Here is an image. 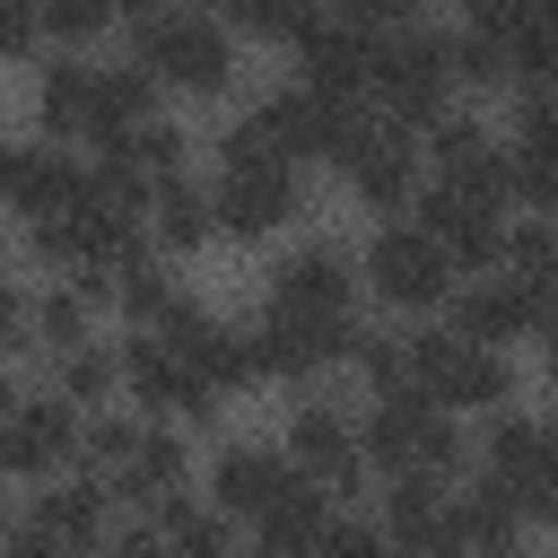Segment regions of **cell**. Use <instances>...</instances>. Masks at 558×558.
<instances>
[{
    "mask_svg": "<svg viewBox=\"0 0 558 558\" xmlns=\"http://www.w3.org/2000/svg\"><path fill=\"white\" fill-rule=\"evenodd\" d=\"M541 384H549V392H558V323H549V331H541Z\"/></svg>",
    "mask_w": 558,
    "mask_h": 558,
    "instance_id": "d590c367",
    "label": "cell"
},
{
    "mask_svg": "<svg viewBox=\"0 0 558 558\" xmlns=\"http://www.w3.org/2000/svg\"><path fill=\"white\" fill-rule=\"evenodd\" d=\"M349 26H366V35H410V26H436V0H331Z\"/></svg>",
    "mask_w": 558,
    "mask_h": 558,
    "instance_id": "f546056e",
    "label": "cell"
},
{
    "mask_svg": "<svg viewBox=\"0 0 558 558\" xmlns=\"http://www.w3.org/2000/svg\"><path fill=\"white\" fill-rule=\"evenodd\" d=\"M262 314H314V323H349V314H366L357 244H349V235H323V227L270 244V262H262Z\"/></svg>",
    "mask_w": 558,
    "mask_h": 558,
    "instance_id": "8992f818",
    "label": "cell"
},
{
    "mask_svg": "<svg viewBox=\"0 0 558 558\" xmlns=\"http://www.w3.org/2000/svg\"><path fill=\"white\" fill-rule=\"evenodd\" d=\"M174 9H218V0H174Z\"/></svg>",
    "mask_w": 558,
    "mask_h": 558,
    "instance_id": "ab89813d",
    "label": "cell"
},
{
    "mask_svg": "<svg viewBox=\"0 0 558 558\" xmlns=\"http://www.w3.org/2000/svg\"><path fill=\"white\" fill-rule=\"evenodd\" d=\"M235 558H279V549H270V541H253V532H244V541H235Z\"/></svg>",
    "mask_w": 558,
    "mask_h": 558,
    "instance_id": "8d00e7d4",
    "label": "cell"
},
{
    "mask_svg": "<svg viewBox=\"0 0 558 558\" xmlns=\"http://www.w3.org/2000/svg\"><path fill=\"white\" fill-rule=\"evenodd\" d=\"M209 192H218V235L227 244H288V235H305V218H314V192H305V166H227V174H209Z\"/></svg>",
    "mask_w": 558,
    "mask_h": 558,
    "instance_id": "30bf717a",
    "label": "cell"
},
{
    "mask_svg": "<svg viewBox=\"0 0 558 558\" xmlns=\"http://www.w3.org/2000/svg\"><path fill=\"white\" fill-rule=\"evenodd\" d=\"M44 17H52V52H87L122 35V0H44Z\"/></svg>",
    "mask_w": 558,
    "mask_h": 558,
    "instance_id": "83f0119b",
    "label": "cell"
},
{
    "mask_svg": "<svg viewBox=\"0 0 558 558\" xmlns=\"http://www.w3.org/2000/svg\"><path fill=\"white\" fill-rule=\"evenodd\" d=\"M375 523L392 532L401 558H480L471 514H462V480H384Z\"/></svg>",
    "mask_w": 558,
    "mask_h": 558,
    "instance_id": "7c38bea8",
    "label": "cell"
},
{
    "mask_svg": "<svg viewBox=\"0 0 558 558\" xmlns=\"http://www.w3.org/2000/svg\"><path fill=\"white\" fill-rule=\"evenodd\" d=\"M418 148H427V174H445V166H462V157H488V148H506V122H488V105H445L427 131H418Z\"/></svg>",
    "mask_w": 558,
    "mask_h": 558,
    "instance_id": "d4e9b609",
    "label": "cell"
},
{
    "mask_svg": "<svg viewBox=\"0 0 558 558\" xmlns=\"http://www.w3.org/2000/svg\"><path fill=\"white\" fill-rule=\"evenodd\" d=\"M279 445H288V462H296L305 480H323L340 506H357L366 488H384L375 462H366V410H349L331 384H323V392H288Z\"/></svg>",
    "mask_w": 558,
    "mask_h": 558,
    "instance_id": "52a82bcc",
    "label": "cell"
},
{
    "mask_svg": "<svg viewBox=\"0 0 558 558\" xmlns=\"http://www.w3.org/2000/svg\"><path fill=\"white\" fill-rule=\"evenodd\" d=\"M445 323L480 349H541V331L558 323V288L532 279V270H488V279H462Z\"/></svg>",
    "mask_w": 558,
    "mask_h": 558,
    "instance_id": "8fae6325",
    "label": "cell"
},
{
    "mask_svg": "<svg viewBox=\"0 0 558 558\" xmlns=\"http://www.w3.org/2000/svg\"><path fill=\"white\" fill-rule=\"evenodd\" d=\"M357 270H366V314H392V323H436L462 288V262L418 218H375L357 235Z\"/></svg>",
    "mask_w": 558,
    "mask_h": 558,
    "instance_id": "3957f363",
    "label": "cell"
},
{
    "mask_svg": "<svg viewBox=\"0 0 558 558\" xmlns=\"http://www.w3.org/2000/svg\"><path fill=\"white\" fill-rule=\"evenodd\" d=\"M314 558H401V549H392V532H384L375 514H357V506H349V514L323 532V549H314Z\"/></svg>",
    "mask_w": 558,
    "mask_h": 558,
    "instance_id": "4dcf8cb0",
    "label": "cell"
},
{
    "mask_svg": "<svg viewBox=\"0 0 558 558\" xmlns=\"http://www.w3.org/2000/svg\"><path fill=\"white\" fill-rule=\"evenodd\" d=\"M0 558H78V549H61L52 532H35L26 514H9V541H0Z\"/></svg>",
    "mask_w": 558,
    "mask_h": 558,
    "instance_id": "e575fe53",
    "label": "cell"
},
{
    "mask_svg": "<svg viewBox=\"0 0 558 558\" xmlns=\"http://www.w3.org/2000/svg\"><path fill=\"white\" fill-rule=\"evenodd\" d=\"M96 87H105L96 52H52L44 70H26V131L61 140V148H87L96 140Z\"/></svg>",
    "mask_w": 558,
    "mask_h": 558,
    "instance_id": "2e32d148",
    "label": "cell"
},
{
    "mask_svg": "<svg viewBox=\"0 0 558 558\" xmlns=\"http://www.w3.org/2000/svg\"><path fill=\"white\" fill-rule=\"evenodd\" d=\"M410 384H418L436 410L471 418V427L523 401V366H514V349H480V340H462L445 314H436V323H410Z\"/></svg>",
    "mask_w": 558,
    "mask_h": 558,
    "instance_id": "5b68a950",
    "label": "cell"
},
{
    "mask_svg": "<svg viewBox=\"0 0 558 558\" xmlns=\"http://www.w3.org/2000/svg\"><path fill=\"white\" fill-rule=\"evenodd\" d=\"M35 384H52L70 410H113L122 401V340H78V349H52L44 366H35Z\"/></svg>",
    "mask_w": 558,
    "mask_h": 558,
    "instance_id": "44dd1931",
    "label": "cell"
},
{
    "mask_svg": "<svg viewBox=\"0 0 558 558\" xmlns=\"http://www.w3.org/2000/svg\"><path fill=\"white\" fill-rule=\"evenodd\" d=\"M201 436L192 427H148V445L131 453V471H113V497H122V514H157L166 497H183V488H201Z\"/></svg>",
    "mask_w": 558,
    "mask_h": 558,
    "instance_id": "ac0fdd59",
    "label": "cell"
},
{
    "mask_svg": "<svg viewBox=\"0 0 558 558\" xmlns=\"http://www.w3.org/2000/svg\"><path fill=\"white\" fill-rule=\"evenodd\" d=\"M323 9H331V0H218V17H227L244 44H288V52L305 44V26H314Z\"/></svg>",
    "mask_w": 558,
    "mask_h": 558,
    "instance_id": "4316f807",
    "label": "cell"
},
{
    "mask_svg": "<svg viewBox=\"0 0 558 558\" xmlns=\"http://www.w3.org/2000/svg\"><path fill=\"white\" fill-rule=\"evenodd\" d=\"M541 17V0H453V26H471V35H523Z\"/></svg>",
    "mask_w": 558,
    "mask_h": 558,
    "instance_id": "1f68e13d",
    "label": "cell"
},
{
    "mask_svg": "<svg viewBox=\"0 0 558 558\" xmlns=\"http://www.w3.org/2000/svg\"><path fill=\"white\" fill-rule=\"evenodd\" d=\"M148 427H157V418H148V410H131V401H113V410H87V427H78V462L113 480V471H131V453L148 445Z\"/></svg>",
    "mask_w": 558,
    "mask_h": 558,
    "instance_id": "484cf974",
    "label": "cell"
},
{
    "mask_svg": "<svg viewBox=\"0 0 558 558\" xmlns=\"http://www.w3.org/2000/svg\"><path fill=\"white\" fill-rule=\"evenodd\" d=\"M183 296H192V288H183V262H174V253L131 244V253L113 262V305H122V331H166Z\"/></svg>",
    "mask_w": 558,
    "mask_h": 558,
    "instance_id": "d6986e66",
    "label": "cell"
},
{
    "mask_svg": "<svg viewBox=\"0 0 558 558\" xmlns=\"http://www.w3.org/2000/svg\"><path fill=\"white\" fill-rule=\"evenodd\" d=\"M288 480H296V462H288V445H279V436H218V445H209V462H201V488H209L244 532L288 497Z\"/></svg>",
    "mask_w": 558,
    "mask_h": 558,
    "instance_id": "9a60e30c",
    "label": "cell"
},
{
    "mask_svg": "<svg viewBox=\"0 0 558 558\" xmlns=\"http://www.w3.org/2000/svg\"><path fill=\"white\" fill-rule=\"evenodd\" d=\"M541 418H549V410H541ZM514 488H523V506H532V523H558V427H549V445H541V462H532V471H523Z\"/></svg>",
    "mask_w": 558,
    "mask_h": 558,
    "instance_id": "d6a6232c",
    "label": "cell"
},
{
    "mask_svg": "<svg viewBox=\"0 0 558 558\" xmlns=\"http://www.w3.org/2000/svg\"><path fill=\"white\" fill-rule=\"evenodd\" d=\"M105 558H183V549H174V541H166V532H157L148 514H131V523H122V532L105 541Z\"/></svg>",
    "mask_w": 558,
    "mask_h": 558,
    "instance_id": "836d02e7",
    "label": "cell"
},
{
    "mask_svg": "<svg viewBox=\"0 0 558 558\" xmlns=\"http://www.w3.org/2000/svg\"><path fill=\"white\" fill-rule=\"evenodd\" d=\"M288 61H296V78H305L323 105H340V113H366V105H375V61H384V35L349 26L340 9H323Z\"/></svg>",
    "mask_w": 558,
    "mask_h": 558,
    "instance_id": "4fadbf2b",
    "label": "cell"
},
{
    "mask_svg": "<svg viewBox=\"0 0 558 558\" xmlns=\"http://www.w3.org/2000/svg\"><path fill=\"white\" fill-rule=\"evenodd\" d=\"M244 105H253L262 140H270L288 166H323V157H331V140H340V122H349V113H340V105H323V96H314L296 70H288V78L244 87ZM366 113H375V105H366Z\"/></svg>",
    "mask_w": 558,
    "mask_h": 558,
    "instance_id": "e0dca14e",
    "label": "cell"
},
{
    "mask_svg": "<svg viewBox=\"0 0 558 558\" xmlns=\"http://www.w3.org/2000/svg\"><path fill=\"white\" fill-rule=\"evenodd\" d=\"M17 514H26L35 532H52L61 549H78V558H105V541L131 523V514H122V497H113V480H105V471H87V462H78V471H61V480H44V488H26V497H17Z\"/></svg>",
    "mask_w": 558,
    "mask_h": 558,
    "instance_id": "5bb4252c",
    "label": "cell"
},
{
    "mask_svg": "<svg viewBox=\"0 0 558 558\" xmlns=\"http://www.w3.org/2000/svg\"><path fill=\"white\" fill-rule=\"evenodd\" d=\"M323 166H331V183L349 192V209H366V227H375V218H410L418 192H427V148H418V131H401L392 113H349Z\"/></svg>",
    "mask_w": 558,
    "mask_h": 558,
    "instance_id": "277c9868",
    "label": "cell"
},
{
    "mask_svg": "<svg viewBox=\"0 0 558 558\" xmlns=\"http://www.w3.org/2000/svg\"><path fill=\"white\" fill-rule=\"evenodd\" d=\"M148 244H157V253H174V262H192V253L227 244V235H218V192H209L201 174L157 183V201H148Z\"/></svg>",
    "mask_w": 558,
    "mask_h": 558,
    "instance_id": "ffe728a7",
    "label": "cell"
},
{
    "mask_svg": "<svg viewBox=\"0 0 558 558\" xmlns=\"http://www.w3.org/2000/svg\"><path fill=\"white\" fill-rule=\"evenodd\" d=\"M148 523H157V532H166L183 558H235V541H244V523H235V514H227L209 488H183V497H166Z\"/></svg>",
    "mask_w": 558,
    "mask_h": 558,
    "instance_id": "603a6c76",
    "label": "cell"
},
{
    "mask_svg": "<svg viewBox=\"0 0 558 558\" xmlns=\"http://www.w3.org/2000/svg\"><path fill=\"white\" fill-rule=\"evenodd\" d=\"M131 61L183 105H235L244 96V35L218 9H157L148 26H131Z\"/></svg>",
    "mask_w": 558,
    "mask_h": 558,
    "instance_id": "6da1fadb",
    "label": "cell"
},
{
    "mask_svg": "<svg viewBox=\"0 0 558 558\" xmlns=\"http://www.w3.org/2000/svg\"><path fill=\"white\" fill-rule=\"evenodd\" d=\"M0 52H9V70H44V61H52V17H44V0H0Z\"/></svg>",
    "mask_w": 558,
    "mask_h": 558,
    "instance_id": "f1b7e54d",
    "label": "cell"
},
{
    "mask_svg": "<svg viewBox=\"0 0 558 558\" xmlns=\"http://www.w3.org/2000/svg\"><path fill=\"white\" fill-rule=\"evenodd\" d=\"M445 105H462V35L436 17V26H410L384 44L375 61V113H392L401 131H427Z\"/></svg>",
    "mask_w": 558,
    "mask_h": 558,
    "instance_id": "ba28073f",
    "label": "cell"
},
{
    "mask_svg": "<svg viewBox=\"0 0 558 558\" xmlns=\"http://www.w3.org/2000/svg\"><path fill=\"white\" fill-rule=\"evenodd\" d=\"M349 375L366 384V401H375V392H418V384H410V323H392V314H357Z\"/></svg>",
    "mask_w": 558,
    "mask_h": 558,
    "instance_id": "cb8c5ba5",
    "label": "cell"
},
{
    "mask_svg": "<svg viewBox=\"0 0 558 558\" xmlns=\"http://www.w3.org/2000/svg\"><path fill=\"white\" fill-rule=\"evenodd\" d=\"M497 558H541V549H532V541H523V549H497Z\"/></svg>",
    "mask_w": 558,
    "mask_h": 558,
    "instance_id": "f35d334b",
    "label": "cell"
},
{
    "mask_svg": "<svg viewBox=\"0 0 558 558\" xmlns=\"http://www.w3.org/2000/svg\"><path fill=\"white\" fill-rule=\"evenodd\" d=\"M366 410V462L375 480H471L480 471V427L436 410L427 392H375Z\"/></svg>",
    "mask_w": 558,
    "mask_h": 558,
    "instance_id": "7a4b0ae2",
    "label": "cell"
},
{
    "mask_svg": "<svg viewBox=\"0 0 558 558\" xmlns=\"http://www.w3.org/2000/svg\"><path fill=\"white\" fill-rule=\"evenodd\" d=\"M78 427H87V410H70V401H61L52 384H35V375H9V401H0V462H9L17 488H44V480L78 471Z\"/></svg>",
    "mask_w": 558,
    "mask_h": 558,
    "instance_id": "9c48e42d",
    "label": "cell"
},
{
    "mask_svg": "<svg viewBox=\"0 0 558 558\" xmlns=\"http://www.w3.org/2000/svg\"><path fill=\"white\" fill-rule=\"evenodd\" d=\"M87 157L131 166L140 183H183V174H192V157H201V140H192L174 113H157V122H140V131H122V140H105V148H87Z\"/></svg>",
    "mask_w": 558,
    "mask_h": 558,
    "instance_id": "7402d4cb",
    "label": "cell"
},
{
    "mask_svg": "<svg viewBox=\"0 0 558 558\" xmlns=\"http://www.w3.org/2000/svg\"><path fill=\"white\" fill-rule=\"evenodd\" d=\"M541 35H549V44H558V0H541Z\"/></svg>",
    "mask_w": 558,
    "mask_h": 558,
    "instance_id": "74e56055",
    "label": "cell"
}]
</instances>
